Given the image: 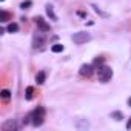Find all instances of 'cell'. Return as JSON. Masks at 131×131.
<instances>
[{"label": "cell", "mask_w": 131, "mask_h": 131, "mask_svg": "<svg viewBox=\"0 0 131 131\" xmlns=\"http://www.w3.org/2000/svg\"><path fill=\"white\" fill-rule=\"evenodd\" d=\"M31 119H32V125L34 126H40L45 122V108L43 106H37L34 110V113L31 114Z\"/></svg>", "instance_id": "cell-1"}, {"label": "cell", "mask_w": 131, "mask_h": 131, "mask_svg": "<svg viewBox=\"0 0 131 131\" xmlns=\"http://www.w3.org/2000/svg\"><path fill=\"white\" fill-rule=\"evenodd\" d=\"M97 77H99L100 82L106 83V82L111 80V77H113V70H111L110 67H106V65L99 67V70H97Z\"/></svg>", "instance_id": "cell-2"}, {"label": "cell", "mask_w": 131, "mask_h": 131, "mask_svg": "<svg viewBox=\"0 0 131 131\" xmlns=\"http://www.w3.org/2000/svg\"><path fill=\"white\" fill-rule=\"evenodd\" d=\"M43 32H45V31H40V32H36V34L32 36V48H40V46L45 45L46 37H45Z\"/></svg>", "instance_id": "cell-3"}, {"label": "cell", "mask_w": 131, "mask_h": 131, "mask_svg": "<svg viewBox=\"0 0 131 131\" xmlns=\"http://www.w3.org/2000/svg\"><path fill=\"white\" fill-rule=\"evenodd\" d=\"M91 39V36L88 34V32H76L74 36H73V40H74V43H77V45H82V43H86L88 40Z\"/></svg>", "instance_id": "cell-4"}, {"label": "cell", "mask_w": 131, "mask_h": 131, "mask_svg": "<svg viewBox=\"0 0 131 131\" xmlns=\"http://www.w3.org/2000/svg\"><path fill=\"white\" fill-rule=\"evenodd\" d=\"M34 22H36V25H37V28H39L40 31H45V32L51 31V26H49V23H46L43 17H36V19H34Z\"/></svg>", "instance_id": "cell-5"}, {"label": "cell", "mask_w": 131, "mask_h": 131, "mask_svg": "<svg viewBox=\"0 0 131 131\" xmlns=\"http://www.w3.org/2000/svg\"><path fill=\"white\" fill-rule=\"evenodd\" d=\"M17 128H19V125H17V122L13 120V119L6 120V122L2 125V129H3V131H16Z\"/></svg>", "instance_id": "cell-6"}, {"label": "cell", "mask_w": 131, "mask_h": 131, "mask_svg": "<svg viewBox=\"0 0 131 131\" xmlns=\"http://www.w3.org/2000/svg\"><path fill=\"white\" fill-rule=\"evenodd\" d=\"M79 73H80V76H83V77H90V76L93 74V65H90V63L82 65L80 70H79Z\"/></svg>", "instance_id": "cell-7"}, {"label": "cell", "mask_w": 131, "mask_h": 131, "mask_svg": "<svg viewBox=\"0 0 131 131\" xmlns=\"http://www.w3.org/2000/svg\"><path fill=\"white\" fill-rule=\"evenodd\" d=\"M46 14H48V17L51 19V20H57V16H56V13H54V8H52V5H46Z\"/></svg>", "instance_id": "cell-8"}, {"label": "cell", "mask_w": 131, "mask_h": 131, "mask_svg": "<svg viewBox=\"0 0 131 131\" xmlns=\"http://www.w3.org/2000/svg\"><path fill=\"white\" fill-rule=\"evenodd\" d=\"M45 79H46V73H45V71H40V73H37V76H36V82H37L39 85L45 83Z\"/></svg>", "instance_id": "cell-9"}, {"label": "cell", "mask_w": 131, "mask_h": 131, "mask_svg": "<svg viewBox=\"0 0 131 131\" xmlns=\"http://www.w3.org/2000/svg\"><path fill=\"white\" fill-rule=\"evenodd\" d=\"M9 19H11V14H9V13H6V11H3V9L0 11V22L5 23V22H8Z\"/></svg>", "instance_id": "cell-10"}, {"label": "cell", "mask_w": 131, "mask_h": 131, "mask_svg": "<svg viewBox=\"0 0 131 131\" xmlns=\"http://www.w3.org/2000/svg\"><path fill=\"white\" fill-rule=\"evenodd\" d=\"M51 51H52V52H62V51H63V45H62V43H54V45L51 46Z\"/></svg>", "instance_id": "cell-11"}, {"label": "cell", "mask_w": 131, "mask_h": 131, "mask_svg": "<svg viewBox=\"0 0 131 131\" xmlns=\"http://www.w3.org/2000/svg\"><path fill=\"white\" fill-rule=\"evenodd\" d=\"M32 94H34V88H32V86H28L26 91H25V97H26L28 100H31V99H32Z\"/></svg>", "instance_id": "cell-12"}, {"label": "cell", "mask_w": 131, "mask_h": 131, "mask_svg": "<svg viewBox=\"0 0 131 131\" xmlns=\"http://www.w3.org/2000/svg\"><path fill=\"white\" fill-rule=\"evenodd\" d=\"M6 29H8V32H17L19 31V25L17 23H9Z\"/></svg>", "instance_id": "cell-13"}, {"label": "cell", "mask_w": 131, "mask_h": 131, "mask_svg": "<svg viewBox=\"0 0 131 131\" xmlns=\"http://www.w3.org/2000/svg\"><path fill=\"white\" fill-rule=\"evenodd\" d=\"M31 5H32L31 0H25V2H22V3H20V8H22V9H28Z\"/></svg>", "instance_id": "cell-14"}, {"label": "cell", "mask_w": 131, "mask_h": 131, "mask_svg": "<svg viewBox=\"0 0 131 131\" xmlns=\"http://www.w3.org/2000/svg\"><path fill=\"white\" fill-rule=\"evenodd\" d=\"M0 96H2V99H3V100H8V99L11 97V93H9L8 90H3V91H2V94H0Z\"/></svg>", "instance_id": "cell-15"}, {"label": "cell", "mask_w": 131, "mask_h": 131, "mask_svg": "<svg viewBox=\"0 0 131 131\" xmlns=\"http://www.w3.org/2000/svg\"><path fill=\"white\" fill-rule=\"evenodd\" d=\"M111 117H114L116 120H122V119H123L122 113H119V111H116V113H111Z\"/></svg>", "instance_id": "cell-16"}, {"label": "cell", "mask_w": 131, "mask_h": 131, "mask_svg": "<svg viewBox=\"0 0 131 131\" xmlns=\"http://www.w3.org/2000/svg\"><path fill=\"white\" fill-rule=\"evenodd\" d=\"M102 63H103V57H96L94 59V65H99V67H100Z\"/></svg>", "instance_id": "cell-17"}, {"label": "cell", "mask_w": 131, "mask_h": 131, "mask_svg": "<svg viewBox=\"0 0 131 131\" xmlns=\"http://www.w3.org/2000/svg\"><path fill=\"white\" fill-rule=\"evenodd\" d=\"M93 8H94V11H96L97 14H102V16H106V14H105V13H102V11H100V9L97 8V6H93Z\"/></svg>", "instance_id": "cell-18"}, {"label": "cell", "mask_w": 131, "mask_h": 131, "mask_svg": "<svg viewBox=\"0 0 131 131\" xmlns=\"http://www.w3.org/2000/svg\"><path fill=\"white\" fill-rule=\"evenodd\" d=\"M126 128L131 129V117H129V120H128V123H126Z\"/></svg>", "instance_id": "cell-19"}, {"label": "cell", "mask_w": 131, "mask_h": 131, "mask_svg": "<svg viewBox=\"0 0 131 131\" xmlns=\"http://www.w3.org/2000/svg\"><path fill=\"white\" fill-rule=\"evenodd\" d=\"M128 105H129V106H131V99H129V100H128Z\"/></svg>", "instance_id": "cell-20"}, {"label": "cell", "mask_w": 131, "mask_h": 131, "mask_svg": "<svg viewBox=\"0 0 131 131\" xmlns=\"http://www.w3.org/2000/svg\"><path fill=\"white\" fill-rule=\"evenodd\" d=\"M0 2H3V0H0Z\"/></svg>", "instance_id": "cell-21"}]
</instances>
